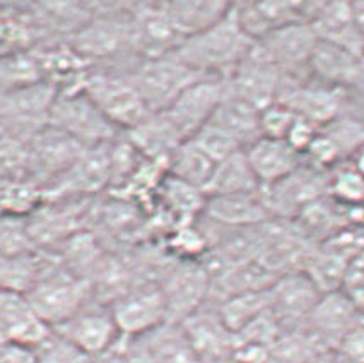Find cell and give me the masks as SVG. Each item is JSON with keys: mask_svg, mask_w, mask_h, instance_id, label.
Returning a JSON list of instances; mask_svg holds the SVG:
<instances>
[{"mask_svg": "<svg viewBox=\"0 0 364 363\" xmlns=\"http://www.w3.org/2000/svg\"><path fill=\"white\" fill-rule=\"evenodd\" d=\"M253 46L255 41L240 26L232 2L231 11L221 21L205 31L185 38L175 55L197 73L224 78L248 57Z\"/></svg>", "mask_w": 364, "mask_h": 363, "instance_id": "1", "label": "cell"}, {"mask_svg": "<svg viewBox=\"0 0 364 363\" xmlns=\"http://www.w3.org/2000/svg\"><path fill=\"white\" fill-rule=\"evenodd\" d=\"M92 283L70 269L48 265L26 297L35 314L48 327H58L91 302Z\"/></svg>", "mask_w": 364, "mask_h": 363, "instance_id": "2", "label": "cell"}, {"mask_svg": "<svg viewBox=\"0 0 364 363\" xmlns=\"http://www.w3.org/2000/svg\"><path fill=\"white\" fill-rule=\"evenodd\" d=\"M205 78L192 67L180 60L175 53L163 55V57L146 58L141 65L130 75V81L135 86L147 110L151 113H159L169 108L188 86Z\"/></svg>", "mask_w": 364, "mask_h": 363, "instance_id": "3", "label": "cell"}, {"mask_svg": "<svg viewBox=\"0 0 364 363\" xmlns=\"http://www.w3.org/2000/svg\"><path fill=\"white\" fill-rule=\"evenodd\" d=\"M52 127L65 132L84 147L107 144L117 132L115 125L101 113L84 90L53 101Z\"/></svg>", "mask_w": 364, "mask_h": 363, "instance_id": "4", "label": "cell"}, {"mask_svg": "<svg viewBox=\"0 0 364 363\" xmlns=\"http://www.w3.org/2000/svg\"><path fill=\"white\" fill-rule=\"evenodd\" d=\"M113 319L125 340H142L168 324L166 302L159 285H141L129 288L109 305Z\"/></svg>", "mask_w": 364, "mask_h": 363, "instance_id": "5", "label": "cell"}, {"mask_svg": "<svg viewBox=\"0 0 364 363\" xmlns=\"http://www.w3.org/2000/svg\"><path fill=\"white\" fill-rule=\"evenodd\" d=\"M84 91L115 127L130 130L151 115L130 78L92 75Z\"/></svg>", "mask_w": 364, "mask_h": 363, "instance_id": "6", "label": "cell"}, {"mask_svg": "<svg viewBox=\"0 0 364 363\" xmlns=\"http://www.w3.org/2000/svg\"><path fill=\"white\" fill-rule=\"evenodd\" d=\"M260 194L270 216L294 219L304 208L328 194V177L303 163L286 179L262 187Z\"/></svg>", "mask_w": 364, "mask_h": 363, "instance_id": "7", "label": "cell"}, {"mask_svg": "<svg viewBox=\"0 0 364 363\" xmlns=\"http://www.w3.org/2000/svg\"><path fill=\"white\" fill-rule=\"evenodd\" d=\"M224 79L232 95L248 101L257 110L276 103L284 84V74L262 53L257 43L248 57L224 75Z\"/></svg>", "mask_w": 364, "mask_h": 363, "instance_id": "8", "label": "cell"}, {"mask_svg": "<svg viewBox=\"0 0 364 363\" xmlns=\"http://www.w3.org/2000/svg\"><path fill=\"white\" fill-rule=\"evenodd\" d=\"M53 331L69 340L92 360L105 357L122 341L109 305L103 303H86L74 317L53 327Z\"/></svg>", "mask_w": 364, "mask_h": 363, "instance_id": "9", "label": "cell"}, {"mask_svg": "<svg viewBox=\"0 0 364 363\" xmlns=\"http://www.w3.org/2000/svg\"><path fill=\"white\" fill-rule=\"evenodd\" d=\"M159 288L166 302L168 322L180 324L200 310L210 297V274L202 263L185 259L168 273Z\"/></svg>", "mask_w": 364, "mask_h": 363, "instance_id": "10", "label": "cell"}, {"mask_svg": "<svg viewBox=\"0 0 364 363\" xmlns=\"http://www.w3.org/2000/svg\"><path fill=\"white\" fill-rule=\"evenodd\" d=\"M255 43L284 78L298 81L299 70L310 69L318 36L310 23H293L269 33Z\"/></svg>", "mask_w": 364, "mask_h": 363, "instance_id": "11", "label": "cell"}, {"mask_svg": "<svg viewBox=\"0 0 364 363\" xmlns=\"http://www.w3.org/2000/svg\"><path fill=\"white\" fill-rule=\"evenodd\" d=\"M226 91L228 86L224 78L200 79L181 93L169 105V108L164 110V113L180 132V136L187 141L209 124Z\"/></svg>", "mask_w": 364, "mask_h": 363, "instance_id": "12", "label": "cell"}, {"mask_svg": "<svg viewBox=\"0 0 364 363\" xmlns=\"http://www.w3.org/2000/svg\"><path fill=\"white\" fill-rule=\"evenodd\" d=\"M321 295L304 271L281 274L269 288L270 314L281 324L282 331L299 329Z\"/></svg>", "mask_w": 364, "mask_h": 363, "instance_id": "13", "label": "cell"}, {"mask_svg": "<svg viewBox=\"0 0 364 363\" xmlns=\"http://www.w3.org/2000/svg\"><path fill=\"white\" fill-rule=\"evenodd\" d=\"M363 319L364 314L355 307L353 300L344 291L336 290L321 295L304 320L303 329L318 341L325 352L330 353L333 352L341 337Z\"/></svg>", "mask_w": 364, "mask_h": 363, "instance_id": "14", "label": "cell"}, {"mask_svg": "<svg viewBox=\"0 0 364 363\" xmlns=\"http://www.w3.org/2000/svg\"><path fill=\"white\" fill-rule=\"evenodd\" d=\"M321 2H235L240 26L253 41L293 23H310Z\"/></svg>", "mask_w": 364, "mask_h": 363, "instance_id": "15", "label": "cell"}, {"mask_svg": "<svg viewBox=\"0 0 364 363\" xmlns=\"http://www.w3.org/2000/svg\"><path fill=\"white\" fill-rule=\"evenodd\" d=\"M277 101L293 110L296 117L304 118L321 129L323 125L341 117L342 107H344V95H342L341 88L328 86V84L316 86V84L299 83L284 78Z\"/></svg>", "mask_w": 364, "mask_h": 363, "instance_id": "16", "label": "cell"}, {"mask_svg": "<svg viewBox=\"0 0 364 363\" xmlns=\"http://www.w3.org/2000/svg\"><path fill=\"white\" fill-rule=\"evenodd\" d=\"M178 326L202 363H231L235 336L224 326L218 309L197 310Z\"/></svg>", "mask_w": 364, "mask_h": 363, "instance_id": "17", "label": "cell"}, {"mask_svg": "<svg viewBox=\"0 0 364 363\" xmlns=\"http://www.w3.org/2000/svg\"><path fill=\"white\" fill-rule=\"evenodd\" d=\"M181 41L183 36L164 14L161 4L137 7L132 19V45L141 50L146 58L175 53Z\"/></svg>", "mask_w": 364, "mask_h": 363, "instance_id": "18", "label": "cell"}, {"mask_svg": "<svg viewBox=\"0 0 364 363\" xmlns=\"http://www.w3.org/2000/svg\"><path fill=\"white\" fill-rule=\"evenodd\" d=\"M310 24L320 41L336 45L359 60L364 57V35L355 23L350 2H321Z\"/></svg>", "mask_w": 364, "mask_h": 363, "instance_id": "19", "label": "cell"}, {"mask_svg": "<svg viewBox=\"0 0 364 363\" xmlns=\"http://www.w3.org/2000/svg\"><path fill=\"white\" fill-rule=\"evenodd\" d=\"M50 331L52 327L35 314L26 293L0 288V332L7 341L35 348Z\"/></svg>", "mask_w": 364, "mask_h": 363, "instance_id": "20", "label": "cell"}, {"mask_svg": "<svg viewBox=\"0 0 364 363\" xmlns=\"http://www.w3.org/2000/svg\"><path fill=\"white\" fill-rule=\"evenodd\" d=\"M202 213L213 225L228 228V230L257 228L272 218L262 199L260 191L253 194L205 197Z\"/></svg>", "mask_w": 364, "mask_h": 363, "instance_id": "21", "label": "cell"}, {"mask_svg": "<svg viewBox=\"0 0 364 363\" xmlns=\"http://www.w3.org/2000/svg\"><path fill=\"white\" fill-rule=\"evenodd\" d=\"M243 151L260 187L277 184L303 164V156L284 139L260 137Z\"/></svg>", "mask_w": 364, "mask_h": 363, "instance_id": "22", "label": "cell"}, {"mask_svg": "<svg viewBox=\"0 0 364 363\" xmlns=\"http://www.w3.org/2000/svg\"><path fill=\"white\" fill-rule=\"evenodd\" d=\"M127 132L134 149L152 162L168 163L169 156L185 141L164 112L151 113L146 120Z\"/></svg>", "mask_w": 364, "mask_h": 363, "instance_id": "23", "label": "cell"}, {"mask_svg": "<svg viewBox=\"0 0 364 363\" xmlns=\"http://www.w3.org/2000/svg\"><path fill=\"white\" fill-rule=\"evenodd\" d=\"M258 117H260V110H257L248 101L238 98L228 90L221 103L215 108L209 124L226 132L245 149L262 137Z\"/></svg>", "mask_w": 364, "mask_h": 363, "instance_id": "24", "label": "cell"}, {"mask_svg": "<svg viewBox=\"0 0 364 363\" xmlns=\"http://www.w3.org/2000/svg\"><path fill=\"white\" fill-rule=\"evenodd\" d=\"M161 7L173 23V26L176 28V31L185 40V38L214 26L218 21H221L231 11L232 2H223V0H214V2H209V0H205V2H163Z\"/></svg>", "mask_w": 364, "mask_h": 363, "instance_id": "25", "label": "cell"}, {"mask_svg": "<svg viewBox=\"0 0 364 363\" xmlns=\"http://www.w3.org/2000/svg\"><path fill=\"white\" fill-rule=\"evenodd\" d=\"M260 189L262 187L252 167H250L247 154H245V151H238L224 162L218 163L213 179L204 189V196L218 197L235 196V194H253Z\"/></svg>", "mask_w": 364, "mask_h": 363, "instance_id": "26", "label": "cell"}, {"mask_svg": "<svg viewBox=\"0 0 364 363\" xmlns=\"http://www.w3.org/2000/svg\"><path fill=\"white\" fill-rule=\"evenodd\" d=\"M310 70L328 86L341 88L344 84L354 83L361 75L363 69L358 57L336 45L318 40L311 55Z\"/></svg>", "mask_w": 364, "mask_h": 363, "instance_id": "27", "label": "cell"}, {"mask_svg": "<svg viewBox=\"0 0 364 363\" xmlns=\"http://www.w3.org/2000/svg\"><path fill=\"white\" fill-rule=\"evenodd\" d=\"M142 341L152 363H202L178 324H164Z\"/></svg>", "mask_w": 364, "mask_h": 363, "instance_id": "28", "label": "cell"}, {"mask_svg": "<svg viewBox=\"0 0 364 363\" xmlns=\"http://www.w3.org/2000/svg\"><path fill=\"white\" fill-rule=\"evenodd\" d=\"M168 167L173 179L204 192L218 163H214L200 147L187 139L169 156Z\"/></svg>", "mask_w": 364, "mask_h": 363, "instance_id": "29", "label": "cell"}, {"mask_svg": "<svg viewBox=\"0 0 364 363\" xmlns=\"http://www.w3.org/2000/svg\"><path fill=\"white\" fill-rule=\"evenodd\" d=\"M125 45H132V21L118 23L115 19H105L89 24L79 35L80 52L95 57L112 55Z\"/></svg>", "mask_w": 364, "mask_h": 363, "instance_id": "30", "label": "cell"}, {"mask_svg": "<svg viewBox=\"0 0 364 363\" xmlns=\"http://www.w3.org/2000/svg\"><path fill=\"white\" fill-rule=\"evenodd\" d=\"M224 326L230 329L232 336L243 331L248 324L257 320L260 315L270 310L269 288L260 291H247V293L232 295V297L219 302L215 307Z\"/></svg>", "mask_w": 364, "mask_h": 363, "instance_id": "31", "label": "cell"}, {"mask_svg": "<svg viewBox=\"0 0 364 363\" xmlns=\"http://www.w3.org/2000/svg\"><path fill=\"white\" fill-rule=\"evenodd\" d=\"M84 151L86 147L80 142L55 127H50L48 134L40 136L35 147L38 162L43 163V168H48L50 172H69Z\"/></svg>", "mask_w": 364, "mask_h": 363, "instance_id": "32", "label": "cell"}, {"mask_svg": "<svg viewBox=\"0 0 364 363\" xmlns=\"http://www.w3.org/2000/svg\"><path fill=\"white\" fill-rule=\"evenodd\" d=\"M45 269L35 254L0 256V288L28 293Z\"/></svg>", "mask_w": 364, "mask_h": 363, "instance_id": "33", "label": "cell"}, {"mask_svg": "<svg viewBox=\"0 0 364 363\" xmlns=\"http://www.w3.org/2000/svg\"><path fill=\"white\" fill-rule=\"evenodd\" d=\"M35 240L31 226L21 214H2L0 216V256L33 254Z\"/></svg>", "mask_w": 364, "mask_h": 363, "instance_id": "34", "label": "cell"}, {"mask_svg": "<svg viewBox=\"0 0 364 363\" xmlns=\"http://www.w3.org/2000/svg\"><path fill=\"white\" fill-rule=\"evenodd\" d=\"M328 194L337 204L347 208H359L364 204V177L353 164L337 167L328 175Z\"/></svg>", "mask_w": 364, "mask_h": 363, "instance_id": "35", "label": "cell"}, {"mask_svg": "<svg viewBox=\"0 0 364 363\" xmlns=\"http://www.w3.org/2000/svg\"><path fill=\"white\" fill-rule=\"evenodd\" d=\"M35 354L36 363H92V358L53 329L40 344L35 346Z\"/></svg>", "mask_w": 364, "mask_h": 363, "instance_id": "36", "label": "cell"}, {"mask_svg": "<svg viewBox=\"0 0 364 363\" xmlns=\"http://www.w3.org/2000/svg\"><path fill=\"white\" fill-rule=\"evenodd\" d=\"M320 132L333 142L341 158L346 154H354L359 147L364 146V124L350 120V118L338 117L323 125Z\"/></svg>", "mask_w": 364, "mask_h": 363, "instance_id": "37", "label": "cell"}, {"mask_svg": "<svg viewBox=\"0 0 364 363\" xmlns=\"http://www.w3.org/2000/svg\"><path fill=\"white\" fill-rule=\"evenodd\" d=\"M190 141L197 147H200L214 163H221L238 151H243V147L235 139L223 132L221 129L214 127L213 124L204 125L196 136L190 137Z\"/></svg>", "mask_w": 364, "mask_h": 363, "instance_id": "38", "label": "cell"}, {"mask_svg": "<svg viewBox=\"0 0 364 363\" xmlns=\"http://www.w3.org/2000/svg\"><path fill=\"white\" fill-rule=\"evenodd\" d=\"M294 120L296 115L293 110L276 101V103L260 110V117H258L260 136L269 139H286L291 127H293Z\"/></svg>", "mask_w": 364, "mask_h": 363, "instance_id": "39", "label": "cell"}, {"mask_svg": "<svg viewBox=\"0 0 364 363\" xmlns=\"http://www.w3.org/2000/svg\"><path fill=\"white\" fill-rule=\"evenodd\" d=\"M341 291H344L364 314V248H361L347 264Z\"/></svg>", "mask_w": 364, "mask_h": 363, "instance_id": "40", "label": "cell"}, {"mask_svg": "<svg viewBox=\"0 0 364 363\" xmlns=\"http://www.w3.org/2000/svg\"><path fill=\"white\" fill-rule=\"evenodd\" d=\"M332 353L342 363H364V319L341 337Z\"/></svg>", "mask_w": 364, "mask_h": 363, "instance_id": "41", "label": "cell"}, {"mask_svg": "<svg viewBox=\"0 0 364 363\" xmlns=\"http://www.w3.org/2000/svg\"><path fill=\"white\" fill-rule=\"evenodd\" d=\"M316 134H318V127H316V125L304 120V118L296 117L293 127H291L289 134H287L284 141L293 147L294 151H298V153L303 156V153L308 149V146L311 144V141L315 139Z\"/></svg>", "mask_w": 364, "mask_h": 363, "instance_id": "42", "label": "cell"}, {"mask_svg": "<svg viewBox=\"0 0 364 363\" xmlns=\"http://www.w3.org/2000/svg\"><path fill=\"white\" fill-rule=\"evenodd\" d=\"M0 363H36L35 348L6 340L0 344Z\"/></svg>", "mask_w": 364, "mask_h": 363, "instance_id": "43", "label": "cell"}, {"mask_svg": "<svg viewBox=\"0 0 364 363\" xmlns=\"http://www.w3.org/2000/svg\"><path fill=\"white\" fill-rule=\"evenodd\" d=\"M353 12H354V19L358 23L359 29L364 35V2H353Z\"/></svg>", "mask_w": 364, "mask_h": 363, "instance_id": "44", "label": "cell"}, {"mask_svg": "<svg viewBox=\"0 0 364 363\" xmlns=\"http://www.w3.org/2000/svg\"><path fill=\"white\" fill-rule=\"evenodd\" d=\"M353 167L364 177V146L359 147L358 151L353 154Z\"/></svg>", "mask_w": 364, "mask_h": 363, "instance_id": "45", "label": "cell"}, {"mask_svg": "<svg viewBox=\"0 0 364 363\" xmlns=\"http://www.w3.org/2000/svg\"><path fill=\"white\" fill-rule=\"evenodd\" d=\"M4 341H6V337H4V336H2V332H0V344H2Z\"/></svg>", "mask_w": 364, "mask_h": 363, "instance_id": "46", "label": "cell"}]
</instances>
